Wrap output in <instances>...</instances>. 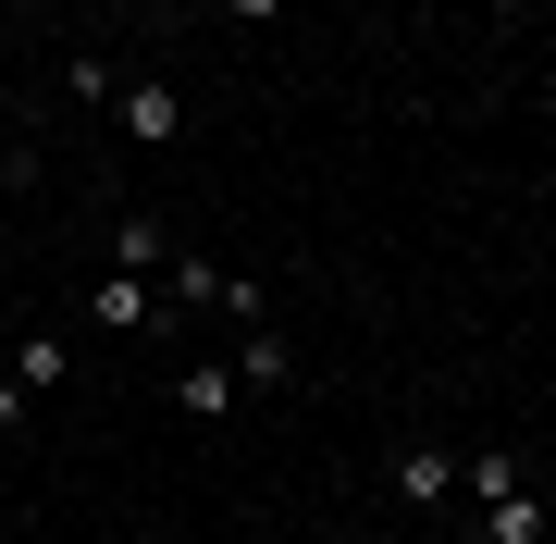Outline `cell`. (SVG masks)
I'll use <instances>...</instances> for the list:
<instances>
[{"mask_svg":"<svg viewBox=\"0 0 556 544\" xmlns=\"http://www.w3.org/2000/svg\"><path fill=\"white\" fill-rule=\"evenodd\" d=\"M112 124H124V149H186V87L174 75H112Z\"/></svg>","mask_w":556,"mask_h":544,"instance_id":"6da1fadb","label":"cell"},{"mask_svg":"<svg viewBox=\"0 0 556 544\" xmlns=\"http://www.w3.org/2000/svg\"><path fill=\"white\" fill-rule=\"evenodd\" d=\"M298 383V346H285V322H248L236 334V396H285Z\"/></svg>","mask_w":556,"mask_h":544,"instance_id":"7a4b0ae2","label":"cell"},{"mask_svg":"<svg viewBox=\"0 0 556 544\" xmlns=\"http://www.w3.org/2000/svg\"><path fill=\"white\" fill-rule=\"evenodd\" d=\"M383 470H396V507H445L457 495V445H396Z\"/></svg>","mask_w":556,"mask_h":544,"instance_id":"3957f363","label":"cell"},{"mask_svg":"<svg viewBox=\"0 0 556 544\" xmlns=\"http://www.w3.org/2000/svg\"><path fill=\"white\" fill-rule=\"evenodd\" d=\"M100 334H161V284L149 273H100Z\"/></svg>","mask_w":556,"mask_h":544,"instance_id":"277c9868","label":"cell"},{"mask_svg":"<svg viewBox=\"0 0 556 544\" xmlns=\"http://www.w3.org/2000/svg\"><path fill=\"white\" fill-rule=\"evenodd\" d=\"M532 483V458H519V445H482V458H457V495L470 507H495V495H519Z\"/></svg>","mask_w":556,"mask_h":544,"instance_id":"5b68a950","label":"cell"},{"mask_svg":"<svg viewBox=\"0 0 556 544\" xmlns=\"http://www.w3.org/2000/svg\"><path fill=\"white\" fill-rule=\"evenodd\" d=\"M236 408V359H199V371H174V421H223Z\"/></svg>","mask_w":556,"mask_h":544,"instance_id":"8992f818","label":"cell"},{"mask_svg":"<svg viewBox=\"0 0 556 544\" xmlns=\"http://www.w3.org/2000/svg\"><path fill=\"white\" fill-rule=\"evenodd\" d=\"M161 261H174L161 211H124V223H112V273H149V284H161Z\"/></svg>","mask_w":556,"mask_h":544,"instance_id":"52a82bcc","label":"cell"},{"mask_svg":"<svg viewBox=\"0 0 556 544\" xmlns=\"http://www.w3.org/2000/svg\"><path fill=\"white\" fill-rule=\"evenodd\" d=\"M13 383H25V396H50V383H75V346H62L50 322H38V334H13Z\"/></svg>","mask_w":556,"mask_h":544,"instance_id":"ba28073f","label":"cell"},{"mask_svg":"<svg viewBox=\"0 0 556 544\" xmlns=\"http://www.w3.org/2000/svg\"><path fill=\"white\" fill-rule=\"evenodd\" d=\"M544 532H556V520H544V495H532V483L482 507V544H544Z\"/></svg>","mask_w":556,"mask_h":544,"instance_id":"9c48e42d","label":"cell"},{"mask_svg":"<svg viewBox=\"0 0 556 544\" xmlns=\"http://www.w3.org/2000/svg\"><path fill=\"white\" fill-rule=\"evenodd\" d=\"M25 408H38V396H25L13 371H0V445H25Z\"/></svg>","mask_w":556,"mask_h":544,"instance_id":"30bf717a","label":"cell"},{"mask_svg":"<svg viewBox=\"0 0 556 544\" xmlns=\"http://www.w3.org/2000/svg\"><path fill=\"white\" fill-rule=\"evenodd\" d=\"M223 13H236V25H273V13H285V0H223Z\"/></svg>","mask_w":556,"mask_h":544,"instance_id":"8fae6325","label":"cell"},{"mask_svg":"<svg viewBox=\"0 0 556 544\" xmlns=\"http://www.w3.org/2000/svg\"><path fill=\"white\" fill-rule=\"evenodd\" d=\"M482 13H495V25H519V13H532V0H482Z\"/></svg>","mask_w":556,"mask_h":544,"instance_id":"7c38bea8","label":"cell"},{"mask_svg":"<svg viewBox=\"0 0 556 544\" xmlns=\"http://www.w3.org/2000/svg\"><path fill=\"white\" fill-rule=\"evenodd\" d=\"M0 38H13V0H0Z\"/></svg>","mask_w":556,"mask_h":544,"instance_id":"4fadbf2b","label":"cell"},{"mask_svg":"<svg viewBox=\"0 0 556 544\" xmlns=\"http://www.w3.org/2000/svg\"><path fill=\"white\" fill-rule=\"evenodd\" d=\"M0 483H13V445H0Z\"/></svg>","mask_w":556,"mask_h":544,"instance_id":"5bb4252c","label":"cell"},{"mask_svg":"<svg viewBox=\"0 0 556 544\" xmlns=\"http://www.w3.org/2000/svg\"><path fill=\"white\" fill-rule=\"evenodd\" d=\"M186 13H223V0H186Z\"/></svg>","mask_w":556,"mask_h":544,"instance_id":"9a60e30c","label":"cell"},{"mask_svg":"<svg viewBox=\"0 0 556 544\" xmlns=\"http://www.w3.org/2000/svg\"><path fill=\"white\" fill-rule=\"evenodd\" d=\"M532 13H544V0H532Z\"/></svg>","mask_w":556,"mask_h":544,"instance_id":"2e32d148","label":"cell"}]
</instances>
